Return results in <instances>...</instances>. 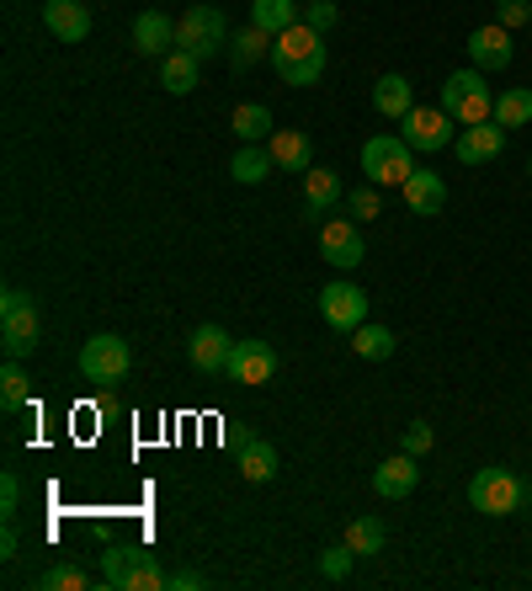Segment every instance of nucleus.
I'll return each instance as SVG.
<instances>
[{"label": "nucleus", "instance_id": "33", "mask_svg": "<svg viewBox=\"0 0 532 591\" xmlns=\"http://www.w3.org/2000/svg\"><path fill=\"white\" fill-rule=\"evenodd\" d=\"M22 405H27V373H22V363L6 357V373H0V411L11 416V411H22Z\"/></svg>", "mask_w": 532, "mask_h": 591}, {"label": "nucleus", "instance_id": "35", "mask_svg": "<svg viewBox=\"0 0 532 591\" xmlns=\"http://www.w3.org/2000/svg\"><path fill=\"white\" fill-rule=\"evenodd\" d=\"M352 565H357V554H352L346 543H336V549H325V554H319V575H325V581H346Z\"/></svg>", "mask_w": 532, "mask_h": 591}, {"label": "nucleus", "instance_id": "39", "mask_svg": "<svg viewBox=\"0 0 532 591\" xmlns=\"http://www.w3.org/2000/svg\"><path fill=\"white\" fill-rule=\"evenodd\" d=\"M17 506H22V480L6 469L0 474V518H17Z\"/></svg>", "mask_w": 532, "mask_h": 591}, {"label": "nucleus", "instance_id": "22", "mask_svg": "<svg viewBox=\"0 0 532 591\" xmlns=\"http://www.w3.org/2000/svg\"><path fill=\"white\" fill-rule=\"evenodd\" d=\"M197 75H203V59L187 49H170L166 59H160V86H166L170 97H187V91H197Z\"/></svg>", "mask_w": 532, "mask_h": 591}, {"label": "nucleus", "instance_id": "36", "mask_svg": "<svg viewBox=\"0 0 532 591\" xmlns=\"http://www.w3.org/2000/svg\"><path fill=\"white\" fill-rule=\"evenodd\" d=\"M346 208H352V219L357 224H373L378 214H384V197L373 193V181H367V187H357V193L346 197Z\"/></svg>", "mask_w": 532, "mask_h": 591}, {"label": "nucleus", "instance_id": "42", "mask_svg": "<svg viewBox=\"0 0 532 591\" xmlns=\"http://www.w3.org/2000/svg\"><path fill=\"white\" fill-rule=\"evenodd\" d=\"M170 587H176V591H197V587H208V575H197V570H181V575H170Z\"/></svg>", "mask_w": 532, "mask_h": 591}, {"label": "nucleus", "instance_id": "41", "mask_svg": "<svg viewBox=\"0 0 532 591\" xmlns=\"http://www.w3.org/2000/svg\"><path fill=\"white\" fill-rule=\"evenodd\" d=\"M0 560H17V518H6V533H0Z\"/></svg>", "mask_w": 532, "mask_h": 591}, {"label": "nucleus", "instance_id": "3", "mask_svg": "<svg viewBox=\"0 0 532 591\" xmlns=\"http://www.w3.org/2000/svg\"><path fill=\"white\" fill-rule=\"evenodd\" d=\"M176 49L197 53V59H214V53H229V22L218 6H193L176 17Z\"/></svg>", "mask_w": 532, "mask_h": 591}, {"label": "nucleus", "instance_id": "9", "mask_svg": "<svg viewBox=\"0 0 532 591\" xmlns=\"http://www.w3.org/2000/svg\"><path fill=\"white\" fill-rule=\"evenodd\" d=\"M43 342V321H38V298L32 304H17V309H0V346H6V357L11 363H22L32 357Z\"/></svg>", "mask_w": 532, "mask_h": 591}, {"label": "nucleus", "instance_id": "18", "mask_svg": "<svg viewBox=\"0 0 532 591\" xmlns=\"http://www.w3.org/2000/svg\"><path fill=\"white\" fill-rule=\"evenodd\" d=\"M134 49L145 53V59H166L176 49V22H170L166 11H139V22H134Z\"/></svg>", "mask_w": 532, "mask_h": 591}, {"label": "nucleus", "instance_id": "16", "mask_svg": "<svg viewBox=\"0 0 532 591\" xmlns=\"http://www.w3.org/2000/svg\"><path fill=\"white\" fill-rule=\"evenodd\" d=\"M511 32L501 22H490V27H474L469 32V59H474V70H506L511 65Z\"/></svg>", "mask_w": 532, "mask_h": 591}, {"label": "nucleus", "instance_id": "4", "mask_svg": "<svg viewBox=\"0 0 532 591\" xmlns=\"http://www.w3.org/2000/svg\"><path fill=\"white\" fill-rule=\"evenodd\" d=\"M363 171L373 187H405L415 171V149L394 134H373L363 145Z\"/></svg>", "mask_w": 532, "mask_h": 591}, {"label": "nucleus", "instance_id": "37", "mask_svg": "<svg viewBox=\"0 0 532 591\" xmlns=\"http://www.w3.org/2000/svg\"><path fill=\"white\" fill-rule=\"evenodd\" d=\"M304 22L315 27V32H331V27L341 22V6L336 0H309V6H304Z\"/></svg>", "mask_w": 532, "mask_h": 591}, {"label": "nucleus", "instance_id": "2", "mask_svg": "<svg viewBox=\"0 0 532 591\" xmlns=\"http://www.w3.org/2000/svg\"><path fill=\"white\" fill-rule=\"evenodd\" d=\"M442 112L459 128L490 124L495 118V86L484 80V70H453L442 80Z\"/></svg>", "mask_w": 532, "mask_h": 591}, {"label": "nucleus", "instance_id": "17", "mask_svg": "<svg viewBox=\"0 0 532 591\" xmlns=\"http://www.w3.org/2000/svg\"><path fill=\"white\" fill-rule=\"evenodd\" d=\"M229 331L224 325H197L193 342H187V357H193L197 373H224V363H229Z\"/></svg>", "mask_w": 532, "mask_h": 591}, {"label": "nucleus", "instance_id": "5", "mask_svg": "<svg viewBox=\"0 0 532 591\" xmlns=\"http://www.w3.org/2000/svg\"><path fill=\"white\" fill-rule=\"evenodd\" d=\"M522 501H528V485H522L511 469H480V474L469 480V506L484 512V518H511Z\"/></svg>", "mask_w": 532, "mask_h": 591}, {"label": "nucleus", "instance_id": "34", "mask_svg": "<svg viewBox=\"0 0 532 591\" xmlns=\"http://www.w3.org/2000/svg\"><path fill=\"white\" fill-rule=\"evenodd\" d=\"M86 587V570L80 565H49L38 575V591H80Z\"/></svg>", "mask_w": 532, "mask_h": 591}, {"label": "nucleus", "instance_id": "23", "mask_svg": "<svg viewBox=\"0 0 532 591\" xmlns=\"http://www.w3.org/2000/svg\"><path fill=\"white\" fill-rule=\"evenodd\" d=\"M272 43H277V38H272V32H262V27L250 22L245 27V32H235V38H229V65H235V70H256V65H262V59H272Z\"/></svg>", "mask_w": 532, "mask_h": 591}, {"label": "nucleus", "instance_id": "24", "mask_svg": "<svg viewBox=\"0 0 532 591\" xmlns=\"http://www.w3.org/2000/svg\"><path fill=\"white\" fill-rule=\"evenodd\" d=\"M250 22L277 38V32H288V27L304 22V6H298V0H250Z\"/></svg>", "mask_w": 532, "mask_h": 591}, {"label": "nucleus", "instance_id": "13", "mask_svg": "<svg viewBox=\"0 0 532 591\" xmlns=\"http://www.w3.org/2000/svg\"><path fill=\"white\" fill-rule=\"evenodd\" d=\"M415 485H421V459H415V453H405V447L373 469V491L384 495V501H405Z\"/></svg>", "mask_w": 532, "mask_h": 591}, {"label": "nucleus", "instance_id": "10", "mask_svg": "<svg viewBox=\"0 0 532 591\" xmlns=\"http://www.w3.org/2000/svg\"><path fill=\"white\" fill-rule=\"evenodd\" d=\"M319 315H325V325L331 331H357V325L367 321V294L357 288V283H325L319 288Z\"/></svg>", "mask_w": 532, "mask_h": 591}, {"label": "nucleus", "instance_id": "20", "mask_svg": "<svg viewBox=\"0 0 532 591\" xmlns=\"http://www.w3.org/2000/svg\"><path fill=\"white\" fill-rule=\"evenodd\" d=\"M400 193H405V203H411V214L432 219V214H442V203H447V181H442L436 171H411V181H405Z\"/></svg>", "mask_w": 532, "mask_h": 591}, {"label": "nucleus", "instance_id": "15", "mask_svg": "<svg viewBox=\"0 0 532 591\" xmlns=\"http://www.w3.org/2000/svg\"><path fill=\"white\" fill-rule=\"evenodd\" d=\"M43 27L59 43H86L91 11H86V0H43Z\"/></svg>", "mask_w": 532, "mask_h": 591}, {"label": "nucleus", "instance_id": "26", "mask_svg": "<svg viewBox=\"0 0 532 591\" xmlns=\"http://www.w3.org/2000/svg\"><path fill=\"white\" fill-rule=\"evenodd\" d=\"M229 128H235V139H240V145H266V139L277 134V128H272V112H266L262 101H245V107H235Z\"/></svg>", "mask_w": 532, "mask_h": 591}, {"label": "nucleus", "instance_id": "43", "mask_svg": "<svg viewBox=\"0 0 532 591\" xmlns=\"http://www.w3.org/2000/svg\"><path fill=\"white\" fill-rule=\"evenodd\" d=\"M528 176H532V160H528Z\"/></svg>", "mask_w": 532, "mask_h": 591}, {"label": "nucleus", "instance_id": "28", "mask_svg": "<svg viewBox=\"0 0 532 591\" xmlns=\"http://www.w3.org/2000/svg\"><path fill=\"white\" fill-rule=\"evenodd\" d=\"M394 331H388V325H357V331H352V352H357V357H367V363H388V357H394Z\"/></svg>", "mask_w": 532, "mask_h": 591}, {"label": "nucleus", "instance_id": "8", "mask_svg": "<svg viewBox=\"0 0 532 591\" xmlns=\"http://www.w3.org/2000/svg\"><path fill=\"white\" fill-rule=\"evenodd\" d=\"M319 250H325V262L341 267V272L363 267V262H367L363 224H357V219H325V224H319Z\"/></svg>", "mask_w": 532, "mask_h": 591}, {"label": "nucleus", "instance_id": "31", "mask_svg": "<svg viewBox=\"0 0 532 591\" xmlns=\"http://www.w3.org/2000/svg\"><path fill=\"white\" fill-rule=\"evenodd\" d=\"M384 522L378 518H357V522H346V549H352V554H357V560H367V554H378V549H384Z\"/></svg>", "mask_w": 532, "mask_h": 591}, {"label": "nucleus", "instance_id": "12", "mask_svg": "<svg viewBox=\"0 0 532 591\" xmlns=\"http://www.w3.org/2000/svg\"><path fill=\"white\" fill-rule=\"evenodd\" d=\"M341 197H346V193H341V176L331 171V166H309V171H304V219H309V224L331 219Z\"/></svg>", "mask_w": 532, "mask_h": 591}, {"label": "nucleus", "instance_id": "25", "mask_svg": "<svg viewBox=\"0 0 532 591\" xmlns=\"http://www.w3.org/2000/svg\"><path fill=\"white\" fill-rule=\"evenodd\" d=\"M272 171H277V160H272V149H262V145H240V155L229 160V176H235L240 187H262Z\"/></svg>", "mask_w": 532, "mask_h": 591}, {"label": "nucleus", "instance_id": "32", "mask_svg": "<svg viewBox=\"0 0 532 591\" xmlns=\"http://www.w3.org/2000/svg\"><path fill=\"white\" fill-rule=\"evenodd\" d=\"M128 565H134V549H128V543H107V549H101V587L122 591V581H128Z\"/></svg>", "mask_w": 532, "mask_h": 591}, {"label": "nucleus", "instance_id": "6", "mask_svg": "<svg viewBox=\"0 0 532 591\" xmlns=\"http://www.w3.org/2000/svg\"><path fill=\"white\" fill-rule=\"evenodd\" d=\"M128 368H134V352H128V342L122 336H91V342L80 346V378L86 384H122L128 378Z\"/></svg>", "mask_w": 532, "mask_h": 591}, {"label": "nucleus", "instance_id": "30", "mask_svg": "<svg viewBox=\"0 0 532 591\" xmlns=\"http://www.w3.org/2000/svg\"><path fill=\"white\" fill-rule=\"evenodd\" d=\"M495 124H501V128H528L532 124V91H528V86L495 91Z\"/></svg>", "mask_w": 532, "mask_h": 591}, {"label": "nucleus", "instance_id": "14", "mask_svg": "<svg viewBox=\"0 0 532 591\" xmlns=\"http://www.w3.org/2000/svg\"><path fill=\"white\" fill-rule=\"evenodd\" d=\"M459 160L463 166H490V160H501V149H506V128L495 124H474V128H459Z\"/></svg>", "mask_w": 532, "mask_h": 591}, {"label": "nucleus", "instance_id": "21", "mask_svg": "<svg viewBox=\"0 0 532 591\" xmlns=\"http://www.w3.org/2000/svg\"><path fill=\"white\" fill-rule=\"evenodd\" d=\"M373 107L400 124V118L415 107V86L405 80V75H378V80H373Z\"/></svg>", "mask_w": 532, "mask_h": 591}, {"label": "nucleus", "instance_id": "1", "mask_svg": "<svg viewBox=\"0 0 532 591\" xmlns=\"http://www.w3.org/2000/svg\"><path fill=\"white\" fill-rule=\"evenodd\" d=\"M325 65H331L325 32H315L309 22L277 32V43H272V70L283 75V86H319V80H325Z\"/></svg>", "mask_w": 532, "mask_h": 591}, {"label": "nucleus", "instance_id": "40", "mask_svg": "<svg viewBox=\"0 0 532 591\" xmlns=\"http://www.w3.org/2000/svg\"><path fill=\"white\" fill-rule=\"evenodd\" d=\"M532 22V0H501V27L506 32H516V27Z\"/></svg>", "mask_w": 532, "mask_h": 591}, {"label": "nucleus", "instance_id": "11", "mask_svg": "<svg viewBox=\"0 0 532 591\" xmlns=\"http://www.w3.org/2000/svg\"><path fill=\"white\" fill-rule=\"evenodd\" d=\"M229 384H245V390H256V384H272V373H277V352L272 342H235L229 346Z\"/></svg>", "mask_w": 532, "mask_h": 591}, {"label": "nucleus", "instance_id": "27", "mask_svg": "<svg viewBox=\"0 0 532 591\" xmlns=\"http://www.w3.org/2000/svg\"><path fill=\"white\" fill-rule=\"evenodd\" d=\"M240 474L250 485H266L272 474H277V447L266 443V437H245L240 443Z\"/></svg>", "mask_w": 532, "mask_h": 591}, {"label": "nucleus", "instance_id": "38", "mask_svg": "<svg viewBox=\"0 0 532 591\" xmlns=\"http://www.w3.org/2000/svg\"><path fill=\"white\" fill-rule=\"evenodd\" d=\"M432 443H436V432H432V421H411V426H405V453H415V459H421V453H432Z\"/></svg>", "mask_w": 532, "mask_h": 591}, {"label": "nucleus", "instance_id": "29", "mask_svg": "<svg viewBox=\"0 0 532 591\" xmlns=\"http://www.w3.org/2000/svg\"><path fill=\"white\" fill-rule=\"evenodd\" d=\"M170 575L160 570V560L149 554V549H134V565H128V581H122V591H166Z\"/></svg>", "mask_w": 532, "mask_h": 591}, {"label": "nucleus", "instance_id": "7", "mask_svg": "<svg viewBox=\"0 0 532 591\" xmlns=\"http://www.w3.org/2000/svg\"><path fill=\"white\" fill-rule=\"evenodd\" d=\"M453 118L442 112V107H411L405 118H400V139L411 149H421V155H436V149H447L459 134H453Z\"/></svg>", "mask_w": 532, "mask_h": 591}, {"label": "nucleus", "instance_id": "19", "mask_svg": "<svg viewBox=\"0 0 532 591\" xmlns=\"http://www.w3.org/2000/svg\"><path fill=\"white\" fill-rule=\"evenodd\" d=\"M266 149H272L277 171H309V166H315V145H309L304 128H277V134L266 139Z\"/></svg>", "mask_w": 532, "mask_h": 591}]
</instances>
